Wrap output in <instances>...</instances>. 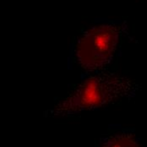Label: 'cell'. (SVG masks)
<instances>
[{"label": "cell", "instance_id": "obj_1", "mask_svg": "<svg viewBox=\"0 0 147 147\" xmlns=\"http://www.w3.org/2000/svg\"><path fill=\"white\" fill-rule=\"evenodd\" d=\"M132 79L115 72L96 73L76 85L46 113L49 118L68 117L129 99L139 90Z\"/></svg>", "mask_w": 147, "mask_h": 147}, {"label": "cell", "instance_id": "obj_2", "mask_svg": "<svg viewBox=\"0 0 147 147\" xmlns=\"http://www.w3.org/2000/svg\"><path fill=\"white\" fill-rule=\"evenodd\" d=\"M120 36V26L115 24H102L85 31L74 47L80 68L90 73L106 71L113 61Z\"/></svg>", "mask_w": 147, "mask_h": 147}, {"label": "cell", "instance_id": "obj_3", "mask_svg": "<svg viewBox=\"0 0 147 147\" xmlns=\"http://www.w3.org/2000/svg\"><path fill=\"white\" fill-rule=\"evenodd\" d=\"M99 147H142L134 134L130 132L111 134L101 139Z\"/></svg>", "mask_w": 147, "mask_h": 147}]
</instances>
